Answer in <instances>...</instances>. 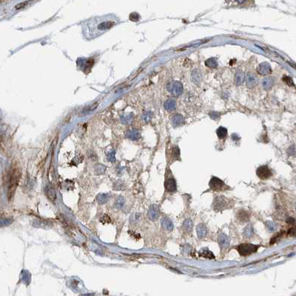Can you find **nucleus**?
<instances>
[{
    "instance_id": "f257e3e1",
    "label": "nucleus",
    "mask_w": 296,
    "mask_h": 296,
    "mask_svg": "<svg viewBox=\"0 0 296 296\" xmlns=\"http://www.w3.org/2000/svg\"><path fill=\"white\" fill-rule=\"evenodd\" d=\"M118 22V19L114 16H105L97 17L88 21L83 28L84 34L88 39L96 37L109 30Z\"/></svg>"
},
{
    "instance_id": "f03ea898",
    "label": "nucleus",
    "mask_w": 296,
    "mask_h": 296,
    "mask_svg": "<svg viewBox=\"0 0 296 296\" xmlns=\"http://www.w3.org/2000/svg\"><path fill=\"white\" fill-rule=\"evenodd\" d=\"M20 179V173L17 167H14L11 170L8 177V198L11 200L15 193L16 188Z\"/></svg>"
},
{
    "instance_id": "7ed1b4c3",
    "label": "nucleus",
    "mask_w": 296,
    "mask_h": 296,
    "mask_svg": "<svg viewBox=\"0 0 296 296\" xmlns=\"http://www.w3.org/2000/svg\"><path fill=\"white\" fill-rule=\"evenodd\" d=\"M234 201L231 199L227 198L223 196H217L213 200L212 208L213 211L219 212L231 208L234 205Z\"/></svg>"
},
{
    "instance_id": "20e7f679",
    "label": "nucleus",
    "mask_w": 296,
    "mask_h": 296,
    "mask_svg": "<svg viewBox=\"0 0 296 296\" xmlns=\"http://www.w3.org/2000/svg\"><path fill=\"white\" fill-rule=\"evenodd\" d=\"M259 247V246L251 243H242L237 246V251L241 256L246 257L257 252Z\"/></svg>"
},
{
    "instance_id": "39448f33",
    "label": "nucleus",
    "mask_w": 296,
    "mask_h": 296,
    "mask_svg": "<svg viewBox=\"0 0 296 296\" xmlns=\"http://www.w3.org/2000/svg\"><path fill=\"white\" fill-rule=\"evenodd\" d=\"M208 185L211 190L216 192L223 191L227 189V185L225 184L224 182L216 176H212Z\"/></svg>"
},
{
    "instance_id": "423d86ee",
    "label": "nucleus",
    "mask_w": 296,
    "mask_h": 296,
    "mask_svg": "<svg viewBox=\"0 0 296 296\" xmlns=\"http://www.w3.org/2000/svg\"><path fill=\"white\" fill-rule=\"evenodd\" d=\"M256 173L257 176L260 178V179L263 180H266V179H269L272 175L271 170L267 165H262L260 166L256 170Z\"/></svg>"
},
{
    "instance_id": "0eeeda50",
    "label": "nucleus",
    "mask_w": 296,
    "mask_h": 296,
    "mask_svg": "<svg viewBox=\"0 0 296 296\" xmlns=\"http://www.w3.org/2000/svg\"><path fill=\"white\" fill-rule=\"evenodd\" d=\"M165 190L169 193H174L176 191V182L173 176L168 177L165 179Z\"/></svg>"
},
{
    "instance_id": "6e6552de",
    "label": "nucleus",
    "mask_w": 296,
    "mask_h": 296,
    "mask_svg": "<svg viewBox=\"0 0 296 296\" xmlns=\"http://www.w3.org/2000/svg\"><path fill=\"white\" fill-rule=\"evenodd\" d=\"M257 72L261 75H269V74H271L272 72L271 65H270V64L267 62L261 63L257 66Z\"/></svg>"
},
{
    "instance_id": "1a4fd4ad",
    "label": "nucleus",
    "mask_w": 296,
    "mask_h": 296,
    "mask_svg": "<svg viewBox=\"0 0 296 296\" xmlns=\"http://www.w3.org/2000/svg\"><path fill=\"white\" fill-rule=\"evenodd\" d=\"M170 91L171 93L175 96H179V95H182L183 92V86L180 82H173L171 83L170 88Z\"/></svg>"
},
{
    "instance_id": "9d476101",
    "label": "nucleus",
    "mask_w": 296,
    "mask_h": 296,
    "mask_svg": "<svg viewBox=\"0 0 296 296\" xmlns=\"http://www.w3.org/2000/svg\"><path fill=\"white\" fill-rule=\"evenodd\" d=\"M147 216L150 220L152 221H156L158 220L159 217V209L157 205H153L150 207L147 212Z\"/></svg>"
},
{
    "instance_id": "9b49d317",
    "label": "nucleus",
    "mask_w": 296,
    "mask_h": 296,
    "mask_svg": "<svg viewBox=\"0 0 296 296\" xmlns=\"http://www.w3.org/2000/svg\"><path fill=\"white\" fill-rule=\"evenodd\" d=\"M246 86L249 89H252L257 84V78L254 74L249 72L246 77Z\"/></svg>"
},
{
    "instance_id": "f8f14e48",
    "label": "nucleus",
    "mask_w": 296,
    "mask_h": 296,
    "mask_svg": "<svg viewBox=\"0 0 296 296\" xmlns=\"http://www.w3.org/2000/svg\"><path fill=\"white\" fill-rule=\"evenodd\" d=\"M218 243L221 249H225L230 245V239L224 233H220L218 237Z\"/></svg>"
},
{
    "instance_id": "ddd939ff",
    "label": "nucleus",
    "mask_w": 296,
    "mask_h": 296,
    "mask_svg": "<svg viewBox=\"0 0 296 296\" xmlns=\"http://www.w3.org/2000/svg\"><path fill=\"white\" fill-rule=\"evenodd\" d=\"M236 217H237V221L240 222V223H247V222L249 221V218H250L249 213H248V211L243 210V209L237 212Z\"/></svg>"
},
{
    "instance_id": "4468645a",
    "label": "nucleus",
    "mask_w": 296,
    "mask_h": 296,
    "mask_svg": "<svg viewBox=\"0 0 296 296\" xmlns=\"http://www.w3.org/2000/svg\"><path fill=\"white\" fill-rule=\"evenodd\" d=\"M196 235L199 239H203L207 235V228L203 223H200L196 226Z\"/></svg>"
},
{
    "instance_id": "2eb2a0df",
    "label": "nucleus",
    "mask_w": 296,
    "mask_h": 296,
    "mask_svg": "<svg viewBox=\"0 0 296 296\" xmlns=\"http://www.w3.org/2000/svg\"><path fill=\"white\" fill-rule=\"evenodd\" d=\"M203 79V75L199 69H195L191 73V80L195 84H200Z\"/></svg>"
},
{
    "instance_id": "dca6fc26",
    "label": "nucleus",
    "mask_w": 296,
    "mask_h": 296,
    "mask_svg": "<svg viewBox=\"0 0 296 296\" xmlns=\"http://www.w3.org/2000/svg\"><path fill=\"white\" fill-rule=\"evenodd\" d=\"M245 79V74L242 70H237L234 75V82L236 85L240 86L243 83Z\"/></svg>"
},
{
    "instance_id": "f3484780",
    "label": "nucleus",
    "mask_w": 296,
    "mask_h": 296,
    "mask_svg": "<svg viewBox=\"0 0 296 296\" xmlns=\"http://www.w3.org/2000/svg\"><path fill=\"white\" fill-rule=\"evenodd\" d=\"M273 84H274V79L272 77H267L262 80V86L266 90L271 89Z\"/></svg>"
},
{
    "instance_id": "a211bd4d",
    "label": "nucleus",
    "mask_w": 296,
    "mask_h": 296,
    "mask_svg": "<svg viewBox=\"0 0 296 296\" xmlns=\"http://www.w3.org/2000/svg\"><path fill=\"white\" fill-rule=\"evenodd\" d=\"M45 193L48 199L51 200V201L54 202L56 200V193L55 191V189L51 186H46L45 189Z\"/></svg>"
},
{
    "instance_id": "6ab92c4d",
    "label": "nucleus",
    "mask_w": 296,
    "mask_h": 296,
    "mask_svg": "<svg viewBox=\"0 0 296 296\" xmlns=\"http://www.w3.org/2000/svg\"><path fill=\"white\" fill-rule=\"evenodd\" d=\"M161 224H162V228H163L164 229L167 230V231H172V230H173V223H172L171 220H170V219L167 218V217H165V218L162 219Z\"/></svg>"
},
{
    "instance_id": "aec40b11",
    "label": "nucleus",
    "mask_w": 296,
    "mask_h": 296,
    "mask_svg": "<svg viewBox=\"0 0 296 296\" xmlns=\"http://www.w3.org/2000/svg\"><path fill=\"white\" fill-rule=\"evenodd\" d=\"M199 255L202 257H205V258H209V259H213L214 258V255L213 253L210 251L208 248H203L199 252Z\"/></svg>"
},
{
    "instance_id": "412c9836",
    "label": "nucleus",
    "mask_w": 296,
    "mask_h": 296,
    "mask_svg": "<svg viewBox=\"0 0 296 296\" xmlns=\"http://www.w3.org/2000/svg\"><path fill=\"white\" fill-rule=\"evenodd\" d=\"M254 234V228L252 225H248L243 230V236L246 238H251Z\"/></svg>"
},
{
    "instance_id": "4be33fe9",
    "label": "nucleus",
    "mask_w": 296,
    "mask_h": 296,
    "mask_svg": "<svg viewBox=\"0 0 296 296\" xmlns=\"http://www.w3.org/2000/svg\"><path fill=\"white\" fill-rule=\"evenodd\" d=\"M172 121H173V124L174 125V126H179V125L183 124L185 123V119L183 118L182 116L177 114V115H175V116H173Z\"/></svg>"
},
{
    "instance_id": "5701e85b",
    "label": "nucleus",
    "mask_w": 296,
    "mask_h": 296,
    "mask_svg": "<svg viewBox=\"0 0 296 296\" xmlns=\"http://www.w3.org/2000/svg\"><path fill=\"white\" fill-rule=\"evenodd\" d=\"M183 229L184 231H186V232H190L192 231V228H193V222L190 219H187L184 221L182 225Z\"/></svg>"
},
{
    "instance_id": "b1692460",
    "label": "nucleus",
    "mask_w": 296,
    "mask_h": 296,
    "mask_svg": "<svg viewBox=\"0 0 296 296\" xmlns=\"http://www.w3.org/2000/svg\"><path fill=\"white\" fill-rule=\"evenodd\" d=\"M205 64L207 67L211 68V69H215L218 66V62L216 58H209L205 62Z\"/></svg>"
},
{
    "instance_id": "393cba45",
    "label": "nucleus",
    "mask_w": 296,
    "mask_h": 296,
    "mask_svg": "<svg viewBox=\"0 0 296 296\" xmlns=\"http://www.w3.org/2000/svg\"><path fill=\"white\" fill-rule=\"evenodd\" d=\"M227 133H228L227 129L223 127V126H220V127L217 129V136H218L219 139H225V138L227 136Z\"/></svg>"
},
{
    "instance_id": "a878e982",
    "label": "nucleus",
    "mask_w": 296,
    "mask_h": 296,
    "mask_svg": "<svg viewBox=\"0 0 296 296\" xmlns=\"http://www.w3.org/2000/svg\"><path fill=\"white\" fill-rule=\"evenodd\" d=\"M109 196L106 193H100L97 196V201L99 204H104L107 202Z\"/></svg>"
},
{
    "instance_id": "bb28decb",
    "label": "nucleus",
    "mask_w": 296,
    "mask_h": 296,
    "mask_svg": "<svg viewBox=\"0 0 296 296\" xmlns=\"http://www.w3.org/2000/svg\"><path fill=\"white\" fill-rule=\"evenodd\" d=\"M165 108L168 111H173L176 109V103L173 100H167V101L165 102Z\"/></svg>"
},
{
    "instance_id": "cd10ccee",
    "label": "nucleus",
    "mask_w": 296,
    "mask_h": 296,
    "mask_svg": "<svg viewBox=\"0 0 296 296\" xmlns=\"http://www.w3.org/2000/svg\"><path fill=\"white\" fill-rule=\"evenodd\" d=\"M266 225H267V227L268 228V229L269 231H274L276 228H277V225H276L275 223L272 221H267L266 223Z\"/></svg>"
},
{
    "instance_id": "c85d7f7f",
    "label": "nucleus",
    "mask_w": 296,
    "mask_h": 296,
    "mask_svg": "<svg viewBox=\"0 0 296 296\" xmlns=\"http://www.w3.org/2000/svg\"><path fill=\"white\" fill-rule=\"evenodd\" d=\"M100 222L102 223H112V220L107 214H103L100 218Z\"/></svg>"
},
{
    "instance_id": "c756f323",
    "label": "nucleus",
    "mask_w": 296,
    "mask_h": 296,
    "mask_svg": "<svg viewBox=\"0 0 296 296\" xmlns=\"http://www.w3.org/2000/svg\"><path fill=\"white\" fill-rule=\"evenodd\" d=\"M283 81H284V83H287L288 86H294V83H293V80H292V79L290 77H289V76H284V78H283Z\"/></svg>"
},
{
    "instance_id": "7c9ffc66",
    "label": "nucleus",
    "mask_w": 296,
    "mask_h": 296,
    "mask_svg": "<svg viewBox=\"0 0 296 296\" xmlns=\"http://www.w3.org/2000/svg\"><path fill=\"white\" fill-rule=\"evenodd\" d=\"M180 156V150L178 147H175L173 149V156L175 159H179Z\"/></svg>"
},
{
    "instance_id": "2f4dec72",
    "label": "nucleus",
    "mask_w": 296,
    "mask_h": 296,
    "mask_svg": "<svg viewBox=\"0 0 296 296\" xmlns=\"http://www.w3.org/2000/svg\"><path fill=\"white\" fill-rule=\"evenodd\" d=\"M22 276L23 277V281H28V282H30V274L28 272L25 271V270L22 271Z\"/></svg>"
},
{
    "instance_id": "473e14b6",
    "label": "nucleus",
    "mask_w": 296,
    "mask_h": 296,
    "mask_svg": "<svg viewBox=\"0 0 296 296\" xmlns=\"http://www.w3.org/2000/svg\"><path fill=\"white\" fill-rule=\"evenodd\" d=\"M288 234L292 237H296V226H293L289 229Z\"/></svg>"
},
{
    "instance_id": "72a5a7b5",
    "label": "nucleus",
    "mask_w": 296,
    "mask_h": 296,
    "mask_svg": "<svg viewBox=\"0 0 296 296\" xmlns=\"http://www.w3.org/2000/svg\"><path fill=\"white\" fill-rule=\"evenodd\" d=\"M281 236H282V233H278L277 234H276L274 237H273L272 238V240H271V242H270V243L271 244H273V243H275L277 241V240H279V239H281Z\"/></svg>"
},
{
    "instance_id": "f704fd0d",
    "label": "nucleus",
    "mask_w": 296,
    "mask_h": 296,
    "mask_svg": "<svg viewBox=\"0 0 296 296\" xmlns=\"http://www.w3.org/2000/svg\"><path fill=\"white\" fill-rule=\"evenodd\" d=\"M11 223H12V220H11V218H5V220H4V219H2V222H1V223H2V226H8V225L11 224Z\"/></svg>"
},
{
    "instance_id": "c9c22d12",
    "label": "nucleus",
    "mask_w": 296,
    "mask_h": 296,
    "mask_svg": "<svg viewBox=\"0 0 296 296\" xmlns=\"http://www.w3.org/2000/svg\"><path fill=\"white\" fill-rule=\"evenodd\" d=\"M288 153L291 156H295L296 155V148L294 147V146L290 147L288 149Z\"/></svg>"
},
{
    "instance_id": "e433bc0d",
    "label": "nucleus",
    "mask_w": 296,
    "mask_h": 296,
    "mask_svg": "<svg viewBox=\"0 0 296 296\" xmlns=\"http://www.w3.org/2000/svg\"><path fill=\"white\" fill-rule=\"evenodd\" d=\"M124 203V201L123 199H122V198H119V199H118V200H117V202H116V206H117L118 208H121L122 206H123Z\"/></svg>"
},
{
    "instance_id": "4c0bfd02",
    "label": "nucleus",
    "mask_w": 296,
    "mask_h": 296,
    "mask_svg": "<svg viewBox=\"0 0 296 296\" xmlns=\"http://www.w3.org/2000/svg\"><path fill=\"white\" fill-rule=\"evenodd\" d=\"M295 222V220L292 217H288L287 219V223H289V224H294Z\"/></svg>"
},
{
    "instance_id": "58836bf2",
    "label": "nucleus",
    "mask_w": 296,
    "mask_h": 296,
    "mask_svg": "<svg viewBox=\"0 0 296 296\" xmlns=\"http://www.w3.org/2000/svg\"><path fill=\"white\" fill-rule=\"evenodd\" d=\"M295 208H296V205H295Z\"/></svg>"
}]
</instances>
